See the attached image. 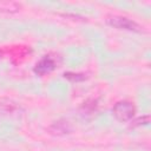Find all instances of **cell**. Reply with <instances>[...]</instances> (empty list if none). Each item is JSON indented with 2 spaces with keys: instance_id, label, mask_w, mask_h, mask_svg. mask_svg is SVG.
<instances>
[{
  "instance_id": "cell-5",
  "label": "cell",
  "mask_w": 151,
  "mask_h": 151,
  "mask_svg": "<svg viewBox=\"0 0 151 151\" xmlns=\"http://www.w3.org/2000/svg\"><path fill=\"white\" fill-rule=\"evenodd\" d=\"M0 58H1V54H0Z\"/></svg>"
},
{
  "instance_id": "cell-2",
  "label": "cell",
  "mask_w": 151,
  "mask_h": 151,
  "mask_svg": "<svg viewBox=\"0 0 151 151\" xmlns=\"http://www.w3.org/2000/svg\"><path fill=\"white\" fill-rule=\"evenodd\" d=\"M107 24L119 28V29H126V31H133V32H142V26L138 25L136 21L126 18V17H122V15H111L106 19Z\"/></svg>"
},
{
  "instance_id": "cell-4",
  "label": "cell",
  "mask_w": 151,
  "mask_h": 151,
  "mask_svg": "<svg viewBox=\"0 0 151 151\" xmlns=\"http://www.w3.org/2000/svg\"><path fill=\"white\" fill-rule=\"evenodd\" d=\"M68 124L66 123H61V122H55L52 126H51V131H54L55 133H68V131L71 129H67Z\"/></svg>"
},
{
  "instance_id": "cell-3",
  "label": "cell",
  "mask_w": 151,
  "mask_h": 151,
  "mask_svg": "<svg viewBox=\"0 0 151 151\" xmlns=\"http://www.w3.org/2000/svg\"><path fill=\"white\" fill-rule=\"evenodd\" d=\"M54 65H55V64H54L53 59H51L50 57H45L44 59H41V60L37 64L34 71H35V73H38V74H40V76H44V74L51 72V71L54 68Z\"/></svg>"
},
{
  "instance_id": "cell-1",
  "label": "cell",
  "mask_w": 151,
  "mask_h": 151,
  "mask_svg": "<svg viewBox=\"0 0 151 151\" xmlns=\"http://www.w3.org/2000/svg\"><path fill=\"white\" fill-rule=\"evenodd\" d=\"M112 113L119 122H129L133 118L136 113V107L131 101L120 100L116 103L112 107Z\"/></svg>"
}]
</instances>
